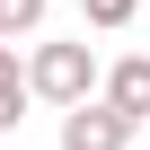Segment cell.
Instances as JSON below:
<instances>
[{"label": "cell", "mask_w": 150, "mask_h": 150, "mask_svg": "<svg viewBox=\"0 0 150 150\" xmlns=\"http://www.w3.org/2000/svg\"><path fill=\"white\" fill-rule=\"evenodd\" d=\"M27 88H35L44 106H80V97L97 88V53H88V44H35V53H27Z\"/></svg>", "instance_id": "6da1fadb"}, {"label": "cell", "mask_w": 150, "mask_h": 150, "mask_svg": "<svg viewBox=\"0 0 150 150\" xmlns=\"http://www.w3.org/2000/svg\"><path fill=\"white\" fill-rule=\"evenodd\" d=\"M35 18H44V0H0V35H27Z\"/></svg>", "instance_id": "8992f818"}, {"label": "cell", "mask_w": 150, "mask_h": 150, "mask_svg": "<svg viewBox=\"0 0 150 150\" xmlns=\"http://www.w3.org/2000/svg\"><path fill=\"white\" fill-rule=\"evenodd\" d=\"M132 115H115L106 97H80V106H62V150H132Z\"/></svg>", "instance_id": "7a4b0ae2"}, {"label": "cell", "mask_w": 150, "mask_h": 150, "mask_svg": "<svg viewBox=\"0 0 150 150\" xmlns=\"http://www.w3.org/2000/svg\"><path fill=\"white\" fill-rule=\"evenodd\" d=\"M80 18H88V27H132L141 0H80Z\"/></svg>", "instance_id": "5b68a950"}, {"label": "cell", "mask_w": 150, "mask_h": 150, "mask_svg": "<svg viewBox=\"0 0 150 150\" xmlns=\"http://www.w3.org/2000/svg\"><path fill=\"white\" fill-rule=\"evenodd\" d=\"M106 106L132 115V124H150V53H124V62L106 71Z\"/></svg>", "instance_id": "3957f363"}, {"label": "cell", "mask_w": 150, "mask_h": 150, "mask_svg": "<svg viewBox=\"0 0 150 150\" xmlns=\"http://www.w3.org/2000/svg\"><path fill=\"white\" fill-rule=\"evenodd\" d=\"M27 97H35V88H27V62H18V44H9V35H0V132H18Z\"/></svg>", "instance_id": "277c9868"}]
</instances>
